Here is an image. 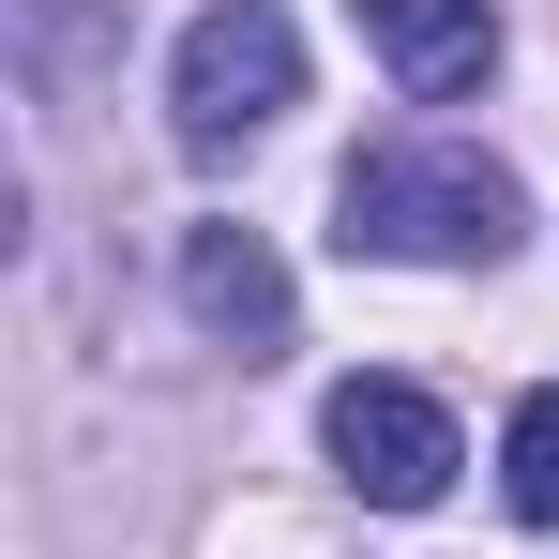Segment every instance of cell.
Here are the masks:
<instances>
[{
	"mask_svg": "<svg viewBox=\"0 0 559 559\" xmlns=\"http://www.w3.org/2000/svg\"><path fill=\"white\" fill-rule=\"evenodd\" d=\"M514 227H530V197L499 152H454V136H408V152H364L348 182H333V242L348 258H514Z\"/></svg>",
	"mask_w": 559,
	"mask_h": 559,
	"instance_id": "obj_1",
	"label": "cell"
},
{
	"mask_svg": "<svg viewBox=\"0 0 559 559\" xmlns=\"http://www.w3.org/2000/svg\"><path fill=\"white\" fill-rule=\"evenodd\" d=\"M287 106H302V31H287V0H212L182 31V61H167L182 152H242V136H273Z\"/></svg>",
	"mask_w": 559,
	"mask_h": 559,
	"instance_id": "obj_2",
	"label": "cell"
},
{
	"mask_svg": "<svg viewBox=\"0 0 559 559\" xmlns=\"http://www.w3.org/2000/svg\"><path fill=\"white\" fill-rule=\"evenodd\" d=\"M318 439H333V468L364 484L378 514H424V499L454 484V424H439V393H408V378H348V393L318 408Z\"/></svg>",
	"mask_w": 559,
	"mask_h": 559,
	"instance_id": "obj_3",
	"label": "cell"
},
{
	"mask_svg": "<svg viewBox=\"0 0 559 559\" xmlns=\"http://www.w3.org/2000/svg\"><path fill=\"white\" fill-rule=\"evenodd\" d=\"M182 302H197V333H212V348H242V364H273L287 318H302V302H287V258L258 242V227H227V212L182 227Z\"/></svg>",
	"mask_w": 559,
	"mask_h": 559,
	"instance_id": "obj_4",
	"label": "cell"
},
{
	"mask_svg": "<svg viewBox=\"0 0 559 559\" xmlns=\"http://www.w3.org/2000/svg\"><path fill=\"white\" fill-rule=\"evenodd\" d=\"M348 15H364V46L393 61L408 106H454V92L499 76V15H484V0H348Z\"/></svg>",
	"mask_w": 559,
	"mask_h": 559,
	"instance_id": "obj_5",
	"label": "cell"
},
{
	"mask_svg": "<svg viewBox=\"0 0 559 559\" xmlns=\"http://www.w3.org/2000/svg\"><path fill=\"white\" fill-rule=\"evenodd\" d=\"M499 499H514L530 530H559V393L514 408V439H499Z\"/></svg>",
	"mask_w": 559,
	"mask_h": 559,
	"instance_id": "obj_6",
	"label": "cell"
}]
</instances>
